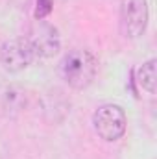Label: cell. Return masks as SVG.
<instances>
[{"label":"cell","instance_id":"cell-3","mask_svg":"<svg viewBox=\"0 0 157 159\" xmlns=\"http://www.w3.org/2000/svg\"><path fill=\"white\" fill-rule=\"evenodd\" d=\"M148 0H122L120 4V28L124 37L137 39L148 26Z\"/></svg>","mask_w":157,"mask_h":159},{"label":"cell","instance_id":"cell-4","mask_svg":"<svg viewBox=\"0 0 157 159\" xmlns=\"http://www.w3.org/2000/svg\"><path fill=\"white\" fill-rule=\"evenodd\" d=\"M35 59V52L32 48V43L26 37H15L6 41L0 46V63L9 72H20L26 67L32 65Z\"/></svg>","mask_w":157,"mask_h":159},{"label":"cell","instance_id":"cell-6","mask_svg":"<svg viewBox=\"0 0 157 159\" xmlns=\"http://www.w3.org/2000/svg\"><path fill=\"white\" fill-rule=\"evenodd\" d=\"M155 59H148L135 70V81L141 89H144L150 94L155 93Z\"/></svg>","mask_w":157,"mask_h":159},{"label":"cell","instance_id":"cell-5","mask_svg":"<svg viewBox=\"0 0 157 159\" xmlns=\"http://www.w3.org/2000/svg\"><path fill=\"white\" fill-rule=\"evenodd\" d=\"M30 43L35 52V57H54L61 48L59 32L52 24H39V30L34 34Z\"/></svg>","mask_w":157,"mask_h":159},{"label":"cell","instance_id":"cell-1","mask_svg":"<svg viewBox=\"0 0 157 159\" xmlns=\"http://www.w3.org/2000/svg\"><path fill=\"white\" fill-rule=\"evenodd\" d=\"M98 72V61L96 57L83 48L70 50L69 54L63 56L59 63V74L65 80V83L76 91L87 89Z\"/></svg>","mask_w":157,"mask_h":159},{"label":"cell","instance_id":"cell-2","mask_svg":"<svg viewBox=\"0 0 157 159\" xmlns=\"http://www.w3.org/2000/svg\"><path fill=\"white\" fill-rule=\"evenodd\" d=\"M92 126H94V131L98 133L100 139H104L107 143H115L124 137L126 128H128V119H126V113L120 106L104 104L94 111Z\"/></svg>","mask_w":157,"mask_h":159},{"label":"cell","instance_id":"cell-7","mask_svg":"<svg viewBox=\"0 0 157 159\" xmlns=\"http://www.w3.org/2000/svg\"><path fill=\"white\" fill-rule=\"evenodd\" d=\"M26 106V93L20 87H9L4 93V109L7 113H15L24 109Z\"/></svg>","mask_w":157,"mask_h":159},{"label":"cell","instance_id":"cell-8","mask_svg":"<svg viewBox=\"0 0 157 159\" xmlns=\"http://www.w3.org/2000/svg\"><path fill=\"white\" fill-rule=\"evenodd\" d=\"M52 6H54V2H52V0H37V7H35V19H37V20L46 19V17L52 13Z\"/></svg>","mask_w":157,"mask_h":159}]
</instances>
